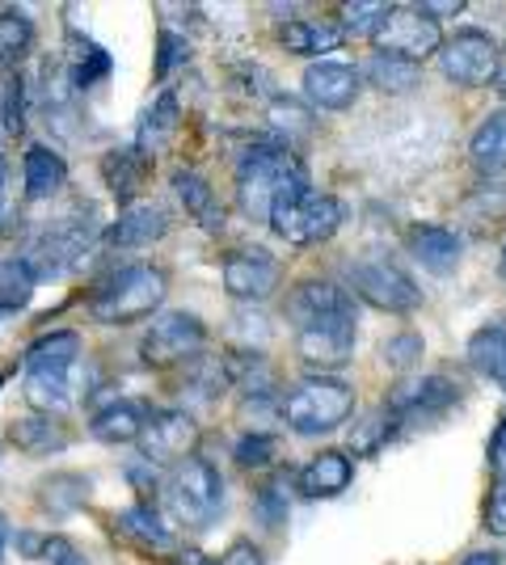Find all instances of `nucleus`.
I'll return each instance as SVG.
<instances>
[{
  "mask_svg": "<svg viewBox=\"0 0 506 565\" xmlns=\"http://www.w3.org/2000/svg\"><path fill=\"white\" fill-rule=\"evenodd\" d=\"M342 220H346V207L337 203L334 194L295 186L274 203L270 228L283 236L288 245H321V241H330L342 228Z\"/></svg>",
  "mask_w": 506,
  "mask_h": 565,
  "instance_id": "nucleus-6",
  "label": "nucleus"
},
{
  "mask_svg": "<svg viewBox=\"0 0 506 565\" xmlns=\"http://www.w3.org/2000/svg\"><path fill=\"white\" fill-rule=\"evenodd\" d=\"M34 47V22L25 9H0V68H13Z\"/></svg>",
  "mask_w": 506,
  "mask_h": 565,
  "instance_id": "nucleus-33",
  "label": "nucleus"
},
{
  "mask_svg": "<svg viewBox=\"0 0 506 565\" xmlns=\"http://www.w3.org/2000/svg\"><path fill=\"white\" fill-rule=\"evenodd\" d=\"M266 118H270V127L288 140V148L295 140H304V136H313V127H316V118L295 102V97H274L270 102V110H266Z\"/></svg>",
  "mask_w": 506,
  "mask_h": 565,
  "instance_id": "nucleus-34",
  "label": "nucleus"
},
{
  "mask_svg": "<svg viewBox=\"0 0 506 565\" xmlns=\"http://www.w3.org/2000/svg\"><path fill=\"white\" fill-rule=\"evenodd\" d=\"M173 565H216L207 553H198V548H177L173 553Z\"/></svg>",
  "mask_w": 506,
  "mask_h": 565,
  "instance_id": "nucleus-47",
  "label": "nucleus"
},
{
  "mask_svg": "<svg viewBox=\"0 0 506 565\" xmlns=\"http://www.w3.org/2000/svg\"><path fill=\"white\" fill-rule=\"evenodd\" d=\"M173 194L182 199V207H186L203 228H212V233L224 228V207L216 203V190L207 186V178H203V173H194V169H177V173H173Z\"/></svg>",
  "mask_w": 506,
  "mask_h": 565,
  "instance_id": "nucleus-24",
  "label": "nucleus"
},
{
  "mask_svg": "<svg viewBox=\"0 0 506 565\" xmlns=\"http://www.w3.org/2000/svg\"><path fill=\"white\" fill-rule=\"evenodd\" d=\"M363 76L367 85H376L380 94H410L413 85L422 81V68L413 60H401V55H372L363 64Z\"/></svg>",
  "mask_w": 506,
  "mask_h": 565,
  "instance_id": "nucleus-29",
  "label": "nucleus"
},
{
  "mask_svg": "<svg viewBox=\"0 0 506 565\" xmlns=\"http://www.w3.org/2000/svg\"><path fill=\"white\" fill-rule=\"evenodd\" d=\"M418 354H422V338H418V333H397V338L385 342V363L397 367V372H406Z\"/></svg>",
  "mask_w": 506,
  "mask_h": 565,
  "instance_id": "nucleus-40",
  "label": "nucleus"
},
{
  "mask_svg": "<svg viewBox=\"0 0 506 565\" xmlns=\"http://www.w3.org/2000/svg\"><path fill=\"white\" fill-rule=\"evenodd\" d=\"M148 173H152V157H148L144 148H136V143L110 148L101 157V178H106V186H110V194L119 199L122 207L136 203V194L148 182Z\"/></svg>",
  "mask_w": 506,
  "mask_h": 565,
  "instance_id": "nucleus-19",
  "label": "nucleus"
},
{
  "mask_svg": "<svg viewBox=\"0 0 506 565\" xmlns=\"http://www.w3.org/2000/svg\"><path fill=\"white\" fill-rule=\"evenodd\" d=\"M43 557H47V565H89L85 553H80L68 536H51V541L43 544Z\"/></svg>",
  "mask_w": 506,
  "mask_h": 565,
  "instance_id": "nucleus-42",
  "label": "nucleus"
},
{
  "mask_svg": "<svg viewBox=\"0 0 506 565\" xmlns=\"http://www.w3.org/2000/svg\"><path fill=\"white\" fill-rule=\"evenodd\" d=\"M392 4H342V34H376V25L385 22V13Z\"/></svg>",
  "mask_w": 506,
  "mask_h": 565,
  "instance_id": "nucleus-37",
  "label": "nucleus"
},
{
  "mask_svg": "<svg viewBox=\"0 0 506 565\" xmlns=\"http://www.w3.org/2000/svg\"><path fill=\"white\" fill-rule=\"evenodd\" d=\"M503 279H506V245H503Z\"/></svg>",
  "mask_w": 506,
  "mask_h": 565,
  "instance_id": "nucleus-54",
  "label": "nucleus"
},
{
  "mask_svg": "<svg viewBox=\"0 0 506 565\" xmlns=\"http://www.w3.org/2000/svg\"><path fill=\"white\" fill-rule=\"evenodd\" d=\"M4 544H9V523H4V515H0V557H4Z\"/></svg>",
  "mask_w": 506,
  "mask_h": 565,
  "instance_id": "nucleus-52",
  "label": "nucleus"
},
{
  "mask_svg": "<svg viewBox=\"0 0 506 565\" xmlns=\"http://www.w3.org/2000/svg\"><path fill=\"white\" fill-rule=\"evenodd\" d=\"M148 418H152L148 401L119 397V401H110L106 409H97L94 423H89V435H94L97 444H110V448H119V444H140Z\"/></svg>",
  "mask_w": 506,
  "mask_h": 565,
  "instance_id": "nucleus-18",
  "label": "nucleus"
},
{
  "mask_svg": "<svg viewBox=\"0 0 506 565\" xmlns=\"http://www.w3.org/2000/svg\"><path fill=\"white\" fill-rule=\"evenodd\" d=\"M233 456H237V465L241 469H270L274 465V456H279V439L274 435H266V430H254V435H245L241 444L233 448Z\"/></svg>",
  "mask_w": 506,
  "mask_h": 565,
  "instance_id": "nucleus-36",
  "label": "nucleus"
},
{
  "mask_svg": "<svg viewBox=\"0 0 506 565\" xmlns=\"http://www.w3.org/2000/svg\"><path fill=\"white\" fill-rule=\"evenodd\" d=\"M469 363L482 372L485 380L506 388V317L489 321L469 338Z\"/></svg>",
  "mask_w": 506,
  "mask_h": 565,
  "instance_id": "nucleus-25",
  "label": "nucleus"
},
{
  "mask_svg": "<svg viewBox=\"0 0 506 565\" xmlns=\"http://www.w3.org/2000/svg\"><path fill=\"white\" fill-rule=\"evenodd\" d=\"M110 527H115V536H119L127 548H136V553H144V557H169V553H177L173 527H169L165 515H161L157 507H148V502L122 507L119 515L110 519Z\"/></svg>",
  "mask_w": 506,
  "mask_h": 565,
  "instance_id": "nucleus-14",
  "label": "nucleus"
},
{
  "mask_svg": "<svg viewBox=\"0 0 506 565\" xmlns=\"http://www.w3.org/2000/svg\"><path fill=\"white\" fill-rule=\"evenodd\" d=\"M485 532L506 536V481H498L494 494H489V502H485Z\"/></svg>",
  "mask_w": 506,
  "mask_h": 565,
  "instance_id": "nucleus-43",
  "label": "nucleus"
},
{
  "mask_svg": "<svg viewBox=\"0 0 506 565\" xmlns=\"http://www.w3.org/2000/svg\"><path fill=\"white\" fill-rule=\"evenodd\" d=\"M295 354L309 372H337L355 359V308L342 305L334 312H321L295 330Z\"/></svg>",
  "mask_w": 506,
  "mask_h": 565,
  "instance_id": "nucleus-7",
  "label": "nucleus"
},
{
  "mask_svg": "<svg viewBox=\"0 0 506 565\" xmlns=\"http://www.w3.org/2000/svg\"><path fill=\"white\" fill-rule=\"evenodd\" d=\"M342 25H321V22H283L279 25V43L291 55H325V51L342 47Z\"/></svg>",
  "mask_w": 506,
  "mask_h": 565,
  "instance_id": "nucleus-28",
  "label": "nucleus"
},
{
  "mask_svg": "<svg viewBox=\"0 0 506 565\" xmlns=\"http://www.w3.org/2000/svg\"><path fill=\"white\" fill-rule=\"evenodd\" d=\"M295 186H309L300 157L288 143H254L237 161V203L254 224H270L274 203Z\"/></svg>",
  "mask_w": 506,
  "mask_h": 565,
  "instance_id": "nucleus-2",
  "label": "nucleus"
},
{
  "mask_svg": "<svg viewBox=\"0 0 506 565\" xmlns=\"http://www.w3.org/2000/svg\"><path fill=\"white\" fill-rule=\"evenodd\" d=\"M106 72H110V55H106L101 47H94V43H89V47H85V55L76 60L73 85H76V89H89V85H94V81H101Z\"/></svg>",
  "mask_w": 506,
  "mask_h": 565,
  "instance_id": "nucleus-39",
  "label": "nucleus"
},
{
  "mask_svg": "<svg viewBox=\"0 0 506 565\" xmlns=\"http://www.w3.org/2000/svg\"><path fill=\"white\" fill-rule=\"evenodd\" d=\"M207 347V326L194 312H157L140 342V359L148 367L165 372L177 363H194Z\"/></svg>",
  "mask_w": 506,
  "mask_h": 565,
  "instance_id": "nucleus-8",
  "label": "nucleus"
},
{
  "mask_svg": "<svg viewBox=\"0 0 506 565\" xmlns=\"http://www.w3.org/2000/svg\"><path fill=\"white\" fill-rule=\"evenodd\" d=\"M489 469L498 481H506V418L498 423V435H494V444H489Z\"/></svg>",
  "mask_w": 506,
  "mask_h": 565,
  "instance_id": "nucleus-46",
  "label": "nucleus"
},
{
  "mask_svg": "<svg viewBox=\"0 0 506 565\" xmlns=\"http://www.w3.org/2000/svg\"><path fill=\"white\" fill-rule=\"evenodd\" d=\"M372 43H376V55H401V60L418 64V60L443 51V34H439V22L422 4H392L385 22L376 25Z\"/></svg>",
  "mask_w": 506,
  "mask_h": 565,
  "instance_id": "nucleus-9",
  "label": "nucleus"
},
{
  "mask_svg": "<svg viewBox=\"0 0 506 565\" xmlns=\"http://www.w3.org/2000/svg\"><path fill=\"white\" fill-rule=\"evenodd\" d=\"M342 305H351V296H346L342 287H334V282H325V279H309L288 296V317L295 321V330H300L304 321H313L321 312H334V308H342Z\"/></svg>",
  "mask_w": 506,
  "mask_h": 565,
  "instance_id": "nucleus-26",
  "label": "nucleus"
},
{
  "mask_svg": "<svg viewBox=\"0 0 506 565\" xmlns=\"http://www.w3.org/2000/svg\"><path fill=\"white\" fill-rule=\"evenodd\" d=\"M89 490L94 486L80 472H51L47 481H39V502L47 507L51 515H68V511L89 502Z\"/></svg>",
  "mask_w": 506,
  "mask_h": 565,
  "instance_id": "nucleus-30",
  "label": "nucleus"
},
{
  "mask_svg": "<svg viewBox=\"0 0 506 565\" xmlns=\"http://www.w3.org/2000/svg\"><path fill=\"white\" fill-rule=\"evenodd\" d=\"M351 287H355L359 300H367V305L380 308V312H413V308L422 305V287L401 266L380 258L359 262L351 270Z\"/></svg>",
  "mask_w": 506,
  "mask_h": 565,
  "instance_id": "nucleus-10",
  "label": "nucleus"
},
{
  "mask_svg": "<svg viewBox=\"0 0 506 565\" xmlns=\"http://www.w3.org/2000/svg\"><path fill=\"white\" fill-rule=\"evenodd\" d=\"M9 439L25 456H55V451L68 448V430L55 414H22V418H13Z\"/></svg>",
  "mask_w": 506,
  "mask_h": 565,
  "instance_id": "nucleus-21",
  "label": "nucleus"
},
{
  "mask_svg": "<svg viewBox=\"0 0 506 565\" xmlns=\"http://www.w3.org/2000/svg\"><path fill=\"white\" fill-rule=\"evenodd\" d=\"M216 565H266V557L254 541H233L228 544V553H224Z\"/></svg>",
  "mask_w": 506,
  "mask_h": 565,
  "instance_id": "nucleus-45",
  "label": "nucleus"
},
{
  "mask_svg": "<svg viewBox=\"0 0 506 565\" xmlns=\"http://www.w3.org/2000/svg\"><path fill=\"white\" fill-rule=\"evenodd\" d=\"M464 565H503V562H498V553H473V557H464Z\"/></svg>",
  "mask_w": 506,
  "mask_h": 565,
  "instance_id": "nucleus-50",
  "label": "nucleus"
},
{
  "mask_svg": "<svg viewBox=\"0 0 506 565\" xmlns=\"http://www.w3.org/2000/svg\"><path fill=\"white\" fill-rule=\"evenodd\" d=\"M498 55L494 39L485 30H460L456 39H448L439 51V68L452 85L464 89H477V85H494V72H498Z\"/></svg>",
  "mask_w": 506,
  "mask_h": 565,
  "instance_id": "nucleus-11",
  "label": "nucleus"
},
{
  "mask_svg": "<svg viewBox=\"0 0 506 565\" xmlns=\"http://www.w3.org/2000/svg\"><path fill=\"white\" fill-rule=\"evenodd\" d=\"M136 448H140V460H148V465H182L198 448V423L186 409H152Z\"/></svg>",
  "mask_w": 506,
  "mask_h": 565,
  "instance_id": "nucleus-12",
  "label": "nucleus"
},
{
  "mask_svg": "<svg viewBox=\"0 0 506 565\" xmlns=\"http://www.w3.org/2000/svg\"><path fill=\"white\" fill-rule=\"evenodd\" d=\"M157 43H161V55H157V81H165L169 68L186 60V39H177L173 30H161V39H157Z\"/></svg>",
  "mask_w": 506,
  "mask_h": 565,
  "instance_id": "nucleus-41",
  "label": "nucleus"
},
{
  "mask_svg": "<svg viewBox=\"0 0 506 565\" xmlns=\"http://www.w3.org/2000/svg\"><path fill=\"white\" fill-rule=\"evenodd\" d=\"M351 477H355L351 456L337 448H325V451H316L313 460L300 469L295 486H300V494L304 498H337L346 486H351Z\"/></svg>",
  "mask_w": 506,
  "mask_h": 565,
  "instance_id": "nucleus-20",
  "label": "nucleus"
},
{
  "mask_svg": "<svg viewBox=\"0 0 506 565\" xmlns=\"http://www.w3.org/2000/svg\"><path fill=\"white\" fill-rule=\"evenodd\" d=\"M0 178H4V148H0Z\"/></svg>",
  "mask_w": 506,
  "mask_h": 565,
  "instance_id": "nucleus-53",
  "label": "nucleus"
},
{
  "mask_svg": "<svg viewBox=\"0 0 506 565\" xmlns=\"http://www.w3.org/2000/svg\"><path fill=\"white\" fill-rule=\"evenodd\" d=\"M254 511L262 519L266 527H279L283 519H288V490H283V481L274 477V481H266L258 498H254Z\"/></svg>",
  "mask_w": 506,
  "mask_h": 565,
  "instance_id": "nucleus-38",
  "label": "nucleus"
},
{
  "mask_svg": "<svg viewBox=\"0 0 506 565\" xmlns=\"http://www.w3.org/2000/svg\"><path fill=\"white\" fill-rule=\"evenodd\" d=\"M161 502H165L169 527H186V532H203L216 511L224 507V481H219L216 465L207 460H182L173 465L161 486Z\"/></svg>",
  "mask_w": 506,
  "mask_h": 565,
  "instance_id": "nucleus-4",
  "label": "nucleus"
},
{
  "mask_svg": "<svg viewBox=\"0 0 506 565\" xmlns=\"http://www.w3.org/2000/svg\"><path fill=\"white\" fill-rule=\"evenodd\" d=\"M22 178H25V199H51L60 194L64 182H68V166L60 152H51L47 143H30L22 157Z\"/></svg>",
  "mask_w": 506,
  "mask_h": 565,
  "instance_id": "nucleus-22",
  "label": "nucleus"
},
{
  "mask_svg": "<svg viewBox=\"0 0 506 565\" xmlns=\"http://www.w3.org/2000/svg\"><path fill=\"white\" fill-rule=\"evenodd\" d=\"M80 333L55 330L39 338L25 351V401L34 405V414H60L76 401L80 388Z\"/></svg>",
  "mask_w": 506,
  "mask_h": 565,
  "instance_id": "nucleus-1",
  "label": "nucleus"
},
{
  "mask_svg": "<svg viewBox=\"0 0 506 565\" xmlns=\"http://www.w3.org/2000/svg\"><path fill=\"white\" fill-rule=\"evenodd\" d=\"M173 131H177V97L161 94L144 110V122H140V140H136V148H144L148 157H157V152H165V143L173 140Z\"/></svg>",
  "mask_w": 506,
  "mask_h": 565,
  "instance_id": "nucleus-31",
  "label": "nucleus"
},
{
  "mask_svg": "<svg viewBox=\"0 0 506 565\" xmlns=\"http://www.w3.org/2000/svg\"><path fill=\"white\" fill-rule=\"evenodd\" d=\"M494 89L506 97V51L498 55V72H494Z\"/></svg>",
  "mask_w": 506,
  "mask_h": 565,
  "instance_id": "nucleus-49",
  "label": "nucleus"
},
{
  "mask_svg": "<svg viewBox=\"0 0 506 565\" xmlns=\"http://www.w3.org/2000/svg\"><path fill=\"white\" fill-rule=\"evenodd\" d=\"M456 384L448 376H418L392 384L385 409L397 418H418V414H443L448 405H456Z\"/></svg>",
  "mask_w": 506,
  "mask_h": 565,
  "instance_id": "nucleus-15",
  "label": "nucleus"
},
{
  "mask_svg": "<svg viewBox=\"0 0 506 565\" xmlns=\"http://www.w3.org/2000/svg\"><path fill=\"white\" fill-rule=\"evenodd\" d=\"M410 254L431 275H452L460 262V236L452 228H439V224H418V228H410Z\"/></svg>",
  "mask_w": 506,
  "mask_h": 565,
  "instance_id": "nucleus-23",
  "label": "nucleus"
},
{
  "mask_svg": "<svg viewBox=\"0 0 506 565\" xmlns=\"http://www.w3.org/2000/svg\"><path fill=\"white\" fill-rule=\"evenodd\" d=\"M397 414H388L385 405L376 409V414H367L363 423H355V430H351V451L355 456H372V451H380L392 439V430H397Z\"/></svg>",
  "mask_w": 506,
  "mask_h": 565,
  "instance_id": "nucleus-35",
  "label": "nucleus"
},
{
  "mask_svg": "<svg viewBox=\"0 0 506 565\" xmlns=\"http://www.w3.org/2000/svg\"><path fill=\"white\" fill-rule=\"evenodd\" d=\"M9 228V207H4V190H0V233Z\"/></svg>",
  "mask_w": 506,
  "mask_h": 565,
  "instance_id": "nucleus-51",
  "label": "nucleus"
},
{
  "mask_svg": "<svg viewBox=\"0 0 506 565\" xmlns=\"http://www.w3.org/2000/svg\"><path fill=\"white\" fill-rule=\"evenodd\" d=\"M169 291V279L161 266L152 262H131L110 270L106 279L89 291V317L101 326H131L152 317Z\"/></svg>",
  "mask_w": 506,
  "mask_h": 565,
  "instance_id": "nucleus-3",
  "label": "nucleus"
},
{
  "mask_svg": "<svg viewBox=\"0 0 506 565\" xmlns=\"http://www.w3.org/2000/svg\"><path fill=\"white\" fill-rule=\"evenodd\" d=\"M469 157H473V166L482 169L485 178L506 173V110H494V115L473 131Z\"/></svg>",
  "mask_w": 506,
  "mask_h": 565,
  "instance_id": "nucleus-27",
  "label": "nucleus"
},
{
  "mask_svg": "<svg viewBox=\"0 0 506 565\" xmlns=\"http://www.w3.org/2000/svg\"><path fill=\"white\" fill-rule=\"evenodd\" d=\"M34 266L25 258H0V312H18L34 296Z\"/></svg>",
  "mask_w": 506,
  "mask_h": 565,
  "instance_id": "nucleus-32",
  "label": "nucleus"
},
{
  "mask_svg": "<svg viewBox=\"0 0 506 565\" xmlns=\"http://www.w3.org/2000/svg\"><path fill=\"white\" fill-rule=\"evenodd\" d=\"M169 233V215L161 203L152 199H136L119 212V220L110 224V245L119 249H144L152 241H161Z\"/></svg>",
  "mask_w": 506,
  "mask_h": 565,
  "instance_id": "nucleus-17",
  "label": "nucleus"
},
{
  "mask_svg": "<svg viewBox=\"0 0 506 565\" xmlns=\"http://www.w3.org/2000/svg\"><path fill=\"white\" fill-rule=\"evenodd\" d=\"M351 414H355V388L346 380H334V376L300 380V384H291L288 397H283V423L295 435H304V439L334 430Z\"/></svg>",
  "mask_w": 506,
  "mask_h": 565,
  "instance_id": "nucleus-5",
  "label": "nucleus"
},
{
  "mask_svg": "<svg viewBox=\"0 0 506 565\" xmlns=\"http://www.w3.org/2000/svg\"><path fill=\"white\" fill-rule=\"evenodd\" d=\"M427 13H460L464 9V0H434V4H422Z\"/></svg>",
  "mask_w": 506,
  "mask_h": 565,
  "instance_id": "nucleus-48",
  "label": "nucleus"
},
{
  "mask_svg": "<svg viewBox=\"0 0 506 565\" xmlns=\"http://www.w3.org/2000/svg\"><path fill=\"white\" fill-rule=\"evenodd\" d=\"M304 94L321 110H346L359 97V72L351 68V64H334V60L309 64V72H304Z\"/></svg>",
  "mask_w": 506,
  "mask_h": 565,
  "instance_id": "nucleus-16",
  "label": "nucleus"
},
{
  "mask_svg": "<svg viewBox=\"0 0 506 565\" xmlns=\"http://www.w3.org/2000/svg\"><path fill=\"white\" fill-rule=\"evenodd\" d=\"M219 275H224V291H228L233 300L254 305V300H266V296L279 287L283 266L270 258L266 249H237V254L224 258Z\"/></svg>",
  "mask_w": 506,
  "mask_h": 565,
  "instance_id": "nucleus-13",
  "label": "nucleus"
},
{
  "mask_svg": "<svg viewBox=\"0 0 506 565\" xmlns=\"http://www.w3.org/2000/svg\"><path fill=\"white\" fill-rule=\"evenodd\" d=\"M22 76H13L9 81V89H4V127L9 131H22L25 127V118H22Z\"/></svg>",
  "mask_w": 506,
  "mask_h": 565,
  "instance_id": "nucleus-44",
  "label": "nucleus"
}]
</instances>
